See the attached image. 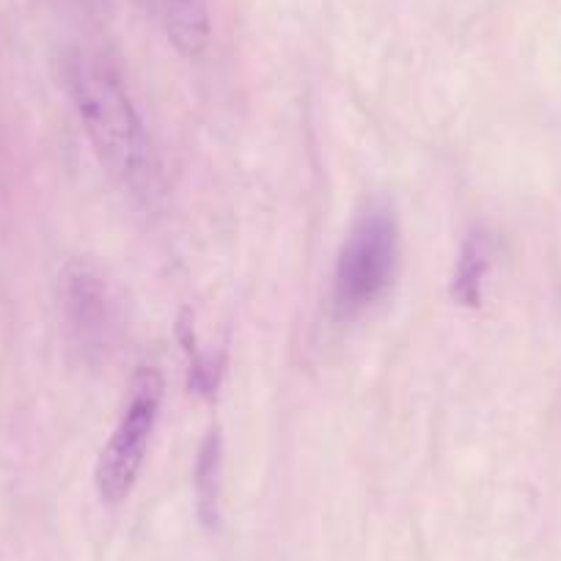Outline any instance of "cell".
<instances>
[{
	"mask_svg": "<svg viewBox=\"0 0 561 561\" xmlns=\"http://www.w3.org/2000/svg\"><path fill=\"white\" fill-rule=\"evenodd\" d=\"M69 94L102 169L140 204L163 196V165L122 75L107 58L78 50L67 64Z\"/></svg>",
	"mask_w": 561,
	"mask_h": 561,
	"instance_id": "cell-1",
	"label": "cell"
},
{
	"mask_svg": "<svg viewBox=\"0 0 561 561\" xmlns=\"http://www.w3.org/2000/svg\"><path fill=\"white\" fill-rule=\"evenodd\" d=\"M399 264V226L388 204H371L350 226L333 273V304L344 317L360 314L386 295Z\"/></svg>",
	"mask_w": 561,
	"mask_h": 561,
	"instance_id": "cell-2",
	"label": "cell"
},
{
	"mask_svg": "<svg viewBox=\"0 0 561 561\" xmlns=\"http://www.w3.org/2000/svg\"><path fill=\"white\" fill-rule=\"evenodd\" d=\"M160 402H163V377L152 366H144L133 377L127 408L96 460L94 484L105 504H122L133 493L147 460L149 440L158 427Z\"/></svg>",
	"mask_w": 561,
	"mask_h": 561,
	"instance_id": "cell-3",
	"label": "cell"
},
{
	"mask_svg": "<svg viewBox=\"0 0 561 561\" xmlns=\"http://www.w3.org/2000/svg\"><path fill=\"white\" fill-rule=\"evenodd\" d=\"M64 336L80 364L105 358L116 333V306L105 273L91 259H72L58 278Z\"/></svg>",
	"mask_w": 561,
	"mask_h": 561,
	"instance_id": "cell-4",
	"label": "cell"
},
{
	"mask_svg": "<svg viewBox=\"0 0 561 561\" xmlns=\"http://www.w3.org/2000/svg\"><path fill=\"white\" fill-rule=\"evenodd\" d=\"M147 7L182 56L198 58L207 50L213 34L207 0H147Z\"/></svg>",
	"mask_w": 561,
	"mask_h": 561,
	"instance_id": "cell-5",
	"label": "cell"
},
{
	"mask_svg": "<svg viewBox=\"0 0 561 561\" xmlns=\"http://www.w3.org/2000/svg\"><path fill=\"white\" fill-rule=\"evenodd\" d=\"M490 267V248L482 234L468 237L462 245L455 270V298L466 306H479L482 300V284Z\"/></svg>",
	"mask_w": 561,
	"mask_h": 561,
	"instance_id": "cell-6",
	"label": "cell"
},
{
	"mask_svg": "<svg viewBox=\"0 0 561 561\" xmlns=\"http://www.w3.org/2000/svg\"><path fill=\"white\" fill-rule=\"evenodd\" d=\"M218 473H220V438L218 433H209L204 440L202 455L196 466V495H198V515L207 526L218 520Z\"/></svg>",
	"mask_w": 561,
	"mask_h": 561,
	"instance_id": "cell-7",
	"label": "cell"
},
{
	"mask_svg": "<svg viewBox=\"0 0 561 561\" xmlns=\"http://www.w3.org/2000/svg\"><path fill=\"white\" fill-rule=\"evenodd\" d=\"M85 7L89 9H105V7H111V0H83Z\"/></svg>",
	"mask_w": 561,
	"mask_h": 561,
	"instance_id": "cell-8",
	"label": "cell"
}]
</instances>
